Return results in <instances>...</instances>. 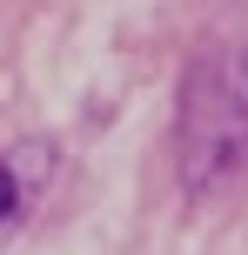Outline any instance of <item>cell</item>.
<instances>
[{"label": "cell", "mask_w": 248, "mask_h": 255, "mask_svg": "<svg viewBox=\"0 0 248 255\" xmlns=\"http://www.w3.org/2000/svg\"><path fill=\"white\" fill-rule=\"evenodd\" d=\"M248 154V101H242V81L222 74V67H201L181 94V161L188 181L208 188L215 168H242Z\"/></svg>", "instance_id": "obj_1"}, {"label": "cell", "mask_w": 248, "mask_h": 255, "mask_svg": "<svg viewBox=\"0 0 248 255\" xmlns=\"http://www.w3.org/2000/svg\"><path fill=\"white\" fill-rule=\"evenodd\" d=\"M13 215H20V181H13V168L0 161V229H7Z\"/></svg>", "instance_id": "obj_2"}]
</instances>
